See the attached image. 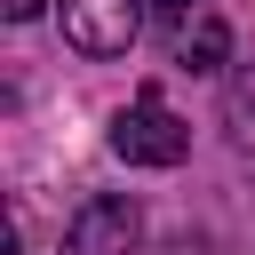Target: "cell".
Listing matches in <instances>:
<instances>
[{"instance_id": "cell-1", "label": "cell", "mask_w": 255, "mask_h": 255, "mask_svg": "<svg viewBox=\"0 0 255 255\" xmlns=\"http://www.w3.org/2000/svg\"><path fill=\"white\" fill-rule=\"evenodd\" d=\"M112 151H120L128 167H175V159L191 151V128L159 104V88H143V96L112 120Z\"/></svg>"}, {"instance_id": "cell-2", "label": "cell", "mask_w": 255, "mask_h": 255, "mask_svg": "<svg viewBox=\"0 0 255 255\" xmlns=\"http://www.w3.org/2000/svg\"><path fill=\"white\" fill-rule=\"evenodd\" d=\"M143 32V0H64V40L80 56H128Z\"/></svg>"}, {"instance_id": "cell-3", "label": "cell", "mask_w": 255, "mask_h": 255, "mask_svg": "<svg viewBox=\"0 0 255 255\" xmlns=\"http://www.w3.org/2000/svg\"><path fill=\"white\" fill-rule=\"evenodd\" d=\"M128 239H135V207L128 199H88L80 215H72V231H64V255H128Z\"/></svg>"}, {"instance_id": "cell-4", "label": "cell", "mask_w": 255, "mask_h": 255, "mask_svg": "<svg viewBox=\"0 0 255 255\" xmlns=\"http://www.w3.org/2000/svg\"><path fill=\"white\" fill-rule=\"evenodd\" d=\"M223 48H231V32H223L215 16H199V24L183 32V64H191V72H215V64H223Z\"/></svg>"}, {"instance_id": "cell-5", "label": "cell", "mask_w": 255, "mask_h": 255, "mask_svg": "<svg viewBox=\"0 0 255 255\" xmlns=\"http://www.w3.org/2000/svg\"><path fill=\"white\" fill-rule=\"evenodd\" d=\"M151 16H159V24H175V32H191V24L207 16V0H151Z\"/></svg>"}, {"instance_id": "cell-6", "label": "cell", "mask_w": 255, "mask_h": 255, "mask_svg": "<svg viewBox=\"0 0 255 255\" xmlns=\"http://www.w3.org/2000/svg\"><path fill=\"white\" fill-rule=\"evenodd\" d=\"M40 8H48V0H0V16H8V24H32Z\"/></svg>"}]
</instances>
